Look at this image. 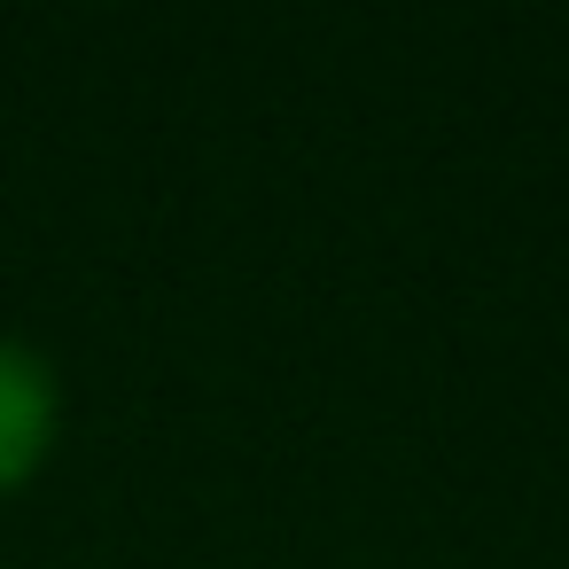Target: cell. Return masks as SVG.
<instances>
[{
	"label": "cell",
	"instance_id": "obj_1",
	"mask_svg": "<svg viewBox=\"0 0 569 569\" xmlns=\"http://www.w3.org/2000/svg\"><path fill=\"white\" fill-rule=\"evenodd\" d=\"M56 429H63V382H56V367L32 343L0 336V491H17V483L40 476Z\"/></svg>",
	"mask_w": 569,
	"mask_h": 569
}]
</instances>
